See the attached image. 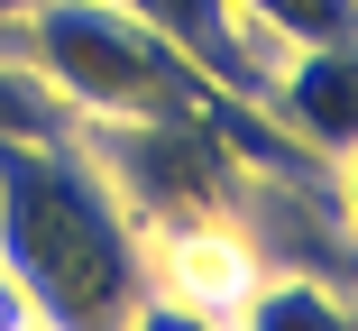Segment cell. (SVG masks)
I'll list each match as a JSON object with an SVG mask.
<instances>
[{"instance_id":"cell-1","label":"cell","mask_w":358,"mask_h":331,"mask_svg":"<svg viewBox=\"0 0 358 331\" xmlns=\"http://www.w3.org/2000/svg\"><path fill=\"white\" fill-rule=\"evenodd\" d=\"M0 267L28 295V322L101 331L148 313V230L74 129L0 139Z\"/></svg>"},{"instance_id":"cell-2","label":"cell","mask_w":358,"mask_h":331,"mask_svg":"<svg viewBox=\"0 0 358 331\" xmlns=\"http://www.w3.org/2000/svg\"><path fill=\"white\" fill-rule=\"evenodd\" d=\"M10 55L74 120H148V111H193L211 92L129 0H37L10 28Z\"/></svg>"},{"instance_id":"cell-3","label":"cell","mask_w":358,"mask_h":331,"mask_svg":"<svg viewBox=\"0 0 358 331\" xmlns=\"http://www.w3.org/2000/svg\"><path fill=\"white\" fill-rule=\"evenodd\" d=\"M257 276H266V258L239 230V212L148 230V313H239Z\"/></svg>"},{"instance_id":"cell-4","label":"cell","mask_w":358,"mask_h":331,"mask_svg":"<svg viewBox=\"0 0 358 331\" xmlns=\"http://www.w3.org/2000/svg\"><path fill=\"white\" fill-rule=\"evenodd\" d=\"M129 10L148 19L211 92H239V101H257V92L275 83V64L294 55L285 37H266L239 0H129Z\"/></svg>"},{"instance_id":"cell-5","label":"cell","mask_w":358,"mask_h":331,"mask_svg":"<svg viewBox=\"0 0 358 331\" xmlns=\"http://www.w3.org/2000/svg\"><path fill=\"white\" fill-rule=\"evenodd\" d=\"M257 111H266L294 148H313L322 166H340V157L358 148V37L294 46V55L275 64V83L257 92Z\"/></svg>"},{"instance_id":"cell-6","label":"cell","mask_w":358,"mask_h":331,"mask_svg":"<svg viewBox=\"0 0 358 331\" xmlns=\"http://www.w3.org/2000/svg\"><path fill=\"white\" fill-rule=\"evenodd\" d=\"M239 10L285 37V46H331V37H358V0H239Z\"/></svg>"},{"instance_id":"cell-7","label":"cell","mask_w":358,"mask_h":331,"mask_svg":"<svg viewBox=\"0 0 358 331\" xmlns=\"http://www.w3.org/2000/svg\"><path fill=\"white\" fill-rule=\"evenodd\" d=\"M37 129H74V111H64L19 55H0V139H37Z\"/></svg>"},{"instance_id":"cell-8","label":"cell","mask_w":358,"mask_h":331,"mask_svg":"<svg viewBox=\"0 0 358 331\" xmlns=\"http://www.w3.org/2000/svg\"><path fill=\"white\" fill-rule=\"evenodd\" d=\"M331 193H340V221H349V230H358V148H349V157H340V166H331Z\"/></svg>"},{"instance_id":"cell-9","label":"cell","mask_w":358,"mask_h":331,"mask_svg":"<svg viewBox=\"0 0 358 331\" xmlns=\"http://www.w3.org/2000/svg\"><path fill=\"white\" fill-rule=\"evenodd\" d=\"M28 10H37V0H0V55H10V28H19Z\"/></svg>"}]
</instances>
